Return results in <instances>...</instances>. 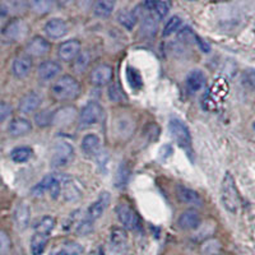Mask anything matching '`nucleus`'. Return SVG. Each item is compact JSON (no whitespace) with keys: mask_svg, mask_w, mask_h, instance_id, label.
<instances>
[{"mask_svg":"<svg viewBox=\"0 0 255 255\" xmlns=\"http://www.w3.org/2000/svg\"><path fill=\"white\" fill-rule=\"evenodd\" d=\"M81 93V84L74 77L64 74L59 77L51 86L52 97L58 101H72Z\"/></svg>","mask_w":255,"mask_h":255,"instance_id":"1","label":"nucleus"},{"mask_svg":"<svg viewBox=\"0 0 255 255\" xmlns=\"http://www.w3.org/2000/svg\"><path fill=\"white\" fill-rule=\"evenodd\" d=\"M221 202L230 213H236L240 209L241 199L236 181L231 172H226L221 184Z\"/></svg>","mask_w":255,"mask_h":255,"instance_id":"2","label":"nucleus"},{"mask_svg":"<svg viewBox=\"0 0 255 255\" xmlns=\"http://www.w3.org/2000/svg\"><path fill=\"white\" fill-rule=\"evenodd\" d=\"M74 158V149H73L72 144L68 142H58L54 147V154L51 158L52 167L61 168L67 167Z\"/></svg>","mask_w":255,"mask_h":255,"instance_id":"3","label":"nucleus"},{"mask_svg":"<svg viewBox=\"0 0 255 255\" xmlns=\"http://www.w3.org/2000/svg\"><path fill=\"white\" fill-rule=\"evenodd\" d=\"M168 129H170V133L180 147L184 148V149H190L191 135L185 123L181 122L180 119H176V118H172L168 123Z\"/></svg>","mask_w":255,"mask_h":255,"instance_id":"4","label":"nucleus"},{"mask_svg":"<svg viewBox=\"0 0 255 255\" xmlns=\"http://www.w3.org/2000/svg\"><path fill=\"white\" fill-rule=\"evenodd\" d=\"M104 118V109L96 101L88 102L79 113V124L82 127H92L101 122Z\"/></svg>","mask_w":255,"mask_h":255,"instance_id":"5","label":"nucleus"},{"mask_svg":"<svg viewBox=\"0 0 255 255\" xmlns=\"http://www.w3.org/2000/svg\"><path fill=\"white\" fill-rule=\"evenodd\" d=\"M128 245V232L124 227L114 226L109 236V248L115 255H122Z\"/></svg>","mask_w":255,"mask_h":255,"instance_id":"6","label":"nucleus"},{"mask_svg":"<svg viewBox=\"0 0 255 255\" xmlns=\"http://www.w3.org/2000/svg\"><path fill=\"white\" fill-rule=\"evenodd\" d=\"M1 33L8 41L15 42V41H20L26 37V35L28 33V27L22 19L14 18L4 26V28L1 29Z\"/></svg>","mask_w":255,"mask_h":255,"instance_id":"7","label":"nucleus"},{"mask_svg":"<svg viewBox=\"0 0 255 255\" xmlns=\"http://www.w3.org/2000/svg\"><path fill=\"white\" fill-rule=\"evenodd\" d=\"M28 5V0H0V17L14 19L26 12Z\"/></svg>","mask_w":255,"mask_h":255,"instance_id":"8","label":"nucleus"},{"mask_svg":"<svg viewBox=\"0 0 255 255\" xmlns=\"http://www.w3.org/2000/svg\"><path fill=\"white\" fill-rule=\"evenodd\" d=\"M116 216L125 230H136L139 227V217L135 212L125 203L116 206Z\"/></svg>","mask_w":255,"mask_h":255,"instance_id":"9","label":"nucleus"},{"mask_svg":"<svg viewBox=\"0 0 255 255\" xmlns=\"http://www.w3.org/2000/svg\"><path fill=\"white\" fill-rule=\"evenodd\" d=\"M81 49H82V45L78 40H67L64 41L63 44L59 46L58 50V55L59 59L64 63H69V61L76 60L77 58L81 54Z\"/></svg>","mask_w":255,"mask_h":255,"instance_id":"10","label":"nucleus"},{"mask_svg":"<svg viewBox=\"0 0 255 255\" xmlns=\"http://www.w3.org/2000/svg\"><path fill=\"white\" fill-rule=\"evenodd\" d=\"M111 202V195L109 191H102L101 194L99 195V198L88 207L87 211V216L86 217L90 218L91 221H96L99 220L102 215H104V212L108 209V207L110 206Z\"/></svg>","mask_w":255,"mask_h":255,"instance_id":"11","label":"nucleus"},{"mask_svg":"<svg viewBox=\"0 0 255 255\" xmlns=\"http://www.w3.org/2000/svg\"><path fill=\"white\" fill-rule=\"evenodd\" d=\"M114 70L108 64H100L91 72L90 81L96 87H102L105 84H109L113 79Z\"/></svg>","mask_w":255,"mask_h":255,"instance_id":"12","label":"nucleus"},{"mask_svg":"<svg viewBox=\"0 0 255 255\" xmlns=\"http://www.w3.org/2000/svg\"><path fill=\"white\" fill-rule=\"evenodd\" d=\"M179 227L185 231H191V230H197L202 223V216L197 209H186L180 215Z\"/></svg>","mask_w":255,"mask_h":255,"instance_id":"13","label":"nucleus"},{"mask_svg":"<svg viewBox=\"0 0 255 255\" xmlns=\"http://www.w3.org/2000/svg\"><path fill=\"white\" fill-rule=\"evenodd\" d=\"M26 51L27 55L40 58V56H44L46 54H49L50 42L46 38L41 37V36H36V37L32 38L28 44H27Z\"/></svg>","mask_w":255,"mask_h":255,"instance_id":"14","label":"nucleus"},{"mask_svg":"<svg viewBox=\"0 0 255 255\" xmlns=\"http://www.w3.org/2000/svg\"><path fill=\"white\" fill-rule=\"evenodd\" d=\"M32 70V59L29 55H19L13 60L12 72L15 78L23 79L28 77Z\"/></svg>","mask_w":255,"mask_h":255,"instance_id":"15","label":"nucleus"},{"mask_svg":"<svg viewBox=\"0 0 255 255\" xmlns=\"http://www.w3.org/2000/svg\"><path fill=\"white\" fill-rule=\"evenodd\" d=\"M61 72V65L58 61L45 60L38 65L37 74L41 81H51L58 77Z\"/></svg>","mask_w":255,"mask_h":255,"instance_id":"16","label":"nucleus"},{"mask_svg":"<svg viewBox=\"0 0 255 255\" xmlns=\"http://www.w3.org/2000/svg\"><path fill=\"white\" fill-rule=\"evenodd\" d=\"M68 32V24L65 20L60 19V18H52L45 24V33L49 36L50 38L58 40V38L64 37Z\"/></svg>","mask_w":255,"mask_h":255,"instance_id":"17","label":"nucleus"},{"mask_svg":"<svg viewBox=\"0 0 255 255\" xmlns=\"http://www.w3.org/2000/svg\"><path fill=\"white\" fill-rule=\"evenodd\" d=\"M176 195L177 199L184 204H188V206H194V207H200L203 206V200L202 197L198 194L197 191L193 190V189H189L186 186H177L176 188Z\"/></svg>","mask_w":255,"mask_h":255,"instance_id":"18","label":"nucleus"},{"mask_svg":"<svg viewBox=\"0 0 255 255\" xmlns=\"http://www.w3.org/2000/svg\"><path fill=\"white\" fill-rule=\"evenodd\" d=\"M61 194L67 202H77L81 198L82 190L72 177L61 180Z\"/></svg>","mask_w":255,"mask_h":255,"instance_id":"19","label":"nucleus"},{"mask_svg":"<svg viewBox=\"0 0 255 255\" xmlns=\"http://www.w3.org/2000/svg\"><path fill=\"white\" fill-rule=\"evenodd\" d=\"M186 88L190 92H198L202 88L206 87L207 84V77L202 70H191L186 77Z\"/></svg>","mask_w":255,"mask_h":255,"instance_id":"20","label":"nucleus"},{"mask_svg":"<svg viewBox=\"0 0 255 255\" xmlns=\"http://www.w3.org/2000/svg\"><path fill=\"white\" fill-rule=\"evenodd\" d=\"M41 105V97L36 92H29L24 95L19 101V109L20 113L23 114H32L35 113Z\"/></svg>","mask_w":255,"mask_h":255,"instance_id":"21","label":"nucleus"},{"mask_svg":"<svg viewBox=\"0 0 255 255\" xmlns=\"http://www.w3.org/2000/svg\"><path fill=\"white\" fill-rule=\"evenodd\" d=\"M76 115V108H73V106H64V108H60L59 110H56L54 113V122H52V124L59 125V127L69 125L74 120Z\"/></svg>","mask_w":255,"mask_h":255,"instance_id":"22","label":"nucleus"},{"mask_svg":"<svg viewBox=\"0 0 255 255\" xmlns=\"http://www.w3.org/2000/svg\"><path fill=\"white\" fill-rule=\"evenodd\" d=\"M32 130V124L29 120L24 118H15L10 122L8 127V131L13 136H22L28 134Z\"/></svg>","mask_w":255,"mask_h":255,"instance_id":"23","label":"nucleus"},{"mask_svg":"<svg viewBox=\"0 0 255 255\" xmlns=\"http://www.w3.org/2000/svg\"><path fill=\"white\" fill-rule=\"evenodd\" d=\"M100 148H101V140L97 134H87L82 139V151L87 156H96L100 152Z\"/></svg>","mask_w":255,"mask_h":255,"instance_id":"24","label":"nucleus"},{"mask_svg":"<svg viewBox=\"0 0 255 255\" xmlns=\"http://www.w3.org/2000/svg\"><path fill=\"white\" fill-rule=\"evenodd\" d=\"M115 0H96L93 3V14L99 18L110 17L114 12Z\"/></svg>","mask_w":255,"mask_h":255,"instance_id":"25","label":"nucleus"},{"mask_svg":"<svg viewBox=\"0 0 255 255\" xmlns=\"http://www.w3.org/2000/svg\"><path fill=\"white\" fill-rule=\"evenodd\" d=\"M142 23H140V31L145 37H153L158 29V19L151 14H143Z\"/></svg>","mask_w":255,"mask_h":255,"instance_id":"26","label":"nucleus"},{"mask_svg":"<svg viewBox=\"0 0 255 255\" xmlns=\"http://www.w3.org/2000/svg\"><path fill=\"white\" fill-rule=\"evenodd\" d=\"M29 218H31V213H29V208L26 203H19L15 208L14 212V221L17 223V226L19 230H24L28 227Z\"/></svg>","mask_w":255,"mask_h":255,"instance_id":"27","label":"nucleus"},{"mask_svg":"<svg viewBox=\"0 0 255 255\" xmlns=\"http://www.w3.org/2000/svg\"><path fill=\"white\" fill-rule=\"evenodd\" d=\"M130 175H131L130 166L128 165V163L123 162L122 165L119 166V168H118V171H116L115 179H114V185H115L118 189L125 188L128 181H129V179H130Z\"/></svg>","mask_w":255,"mask_h":255,"instance_id":"28","label":"nucleus"},{"mask_svg":"<svg viewBox=\"0 0 255 255\" xmlns=\"http://www.w3.org/2000/svg\"><path fill=\"white\" fill-rule=\"evenodd\" d=\"M49 243V235L38 234L36 232L31 239V254L32 255H41L45 252Z\"/></svg>","mask_w":255,"mask_h":255,"instance_id":"29","label":"nucleus"},{"mask_svg":"<svg viewBox=\"0 0 255 255\" xmlns=\"http://www.w3.org/2000/svg\"><path fill=\"white\" fill-rule=\"evenodd\" d=\"M33 157V149L31 147H17L10 152V158L17 163H23Z\"/></svg>","mask_w":255,"mask_h":255,"instance_id":"30","label":"nucleus"},{"mask_svg":"<svg viewBox=\"0 0 255 255\" xmlns=\"http://www.w3.org/2000/svg\"><path fill=\"white\" fill-rule=\"evenodd\" d=\"M54 229H55V220L51 216H44L35 225V231L44 235H50Z\"/></svg>","mask_w":255,"mask_h":255,"instance_id":"31","label":"nucleus"},{"mask_svg":"<svg viewBox=\"0 0 255 255\" xmlns=\"http://www.w3.org/2000/svg\"><path fill=\"white\" fill-rule=\"evenodd\" d=\"M138 15L135 14V12H130V10H122V12L118 14V20L123 27H125L127 29H133L135 23L138 22Z\"/></svg>","mask_w":255,"mask_h":255,"instance_id":"32","label":"nucleus"},{"mask_svg":"<svg viewBox=\"0 0 255 255\" xmlns=\"http://www.w3.org/2000/svg\"><path fill=\"white\" fill-rule=\"evenodd\" d=\"M127 81L128 83H129V86H130L133 90H140V88L143 87V79H142V76L139 74V72L135 69V68L133 67H128L127 68Z\"/></svg>","mask_w":255,"mask_h":255,"instance_id":"33","label":"nucleus"},{"mask_svg":"<svg viewBox=\"0 0 255 255\" xmlns=\"http://www.w3.org/2000/svg\"><path fill=\"white\" fill-rule=\"evenodd\" d=\"M55 1L58 0H28V4L38 14H46L51 10Z\"/></svg>","mask_w":255,"mask_h":255,"instance_id":"34","label":"nucleus"},{"mask_svg":"<svg viewBox=\"0 0 255 255\" xmlns=\"http://www.w3.org/2000/svg\"><path fill=\"white\" fill-rule=\"evenodd\" d=\"M52 122H54V113L50 110H42L35 115L36 125L40 128L50 127Z\"/></svg>","mask_w":255,"mask_h":255,"instance_id":"35","label":"nucleus"},{"mask_svg":"<svg viewBox=\"0 0 255 255\" xmlns=\"http://www.w3.org/2000/svg\"><path fill=\"white\" fill-rule=\"evenodd\" d=\"M83 254V248L81 244L74 243V241H69V243L64 244L60 252L58 255H82Z\"/></svg>","mask_w":255,"mask_h":255,"instance_id":"36","label":"nucleus"},{"mask_svg":"<svg viewBox=\"0 0 255 255\" xmlns=\"http://www.w3.org/2000/svg\"><path fill=\"white\" fill-rule=\"evenodd\" d=\"M197 37L198 36L195 35L190 27H184V28H181L177 32V38H179V41H181L183 44H197Z\"/></svg>","mask_w":255,"mask_h":255,"instance_id":"37","label":"nucleus"},{"mask_svg":"<svg viewBox=\"0 0 255 255\" xmlns=\"http://www.w3.org/2000/svg\"><path fill=\"white\" fill-rule=\"evenodd\" d=\"M181 23H183V20H181L180 17H176V15H175V17L170 18V19L167 20V23H166L165 28H163V36L167 37V36H171L172 33L179 31L180 27H181Z\"/></svg>","mask_w":255,"mask_h":255,"instance_id":"38","label":"nucleus"},{"mask_svg":"<svg viewBox=\"0 0 255 255\" xmlns=\"http://www.w3.org/2000/svg\"><path fill=\"white\" fill-rule=\"evenodd\" d=\"M56 175H47V176H45L44 179L41 180L40 183L37 184V185L33 188V190H32V193L33 194H36L37 197H40V195H42L46 190H49L50 185H51V183L54 181V179H55Z\"/></svg>","mask_w":255,"mask_h":255,"instance_id":"39","label":"nucleus"},{"mask_svg":"<svg viewBox=\"0 0 255 255\" xmlns=\"http://www.w3.org/2000/svg\"><path fill=\"white\" fill-rule=\"evenodd\" d=\"M109 99L113 102H122L125 100V93L118 83H111L109 86Z\"/></svg>","mask_w":255,"mask_h":255,"instance_id":"40","label":"nucleus"},{"mask_svg":"<svg viewBox=\"0 0 255 255\" xmlns=\"http://www.w3.org/2000/svg\"><path fill=\"white\" fill-rule=\"evenodd\" d=\"M12 249V241L4 230H0V255H8Z\"/></svg>","mask_w":255,"mask_h":255,"instance_id":"41","label":"nucleus"},{"mask_svg":"<svg viewBox=\"0 0 255 255\" xmlns=\"http://www.w3.org/2000/svg\"><path fill=\"white\" fill-rule=\"evenodd\" d=\"M92 231H93V221H91L90 218H84V220H82L76 227V232L78 234V235H82V236L90 235Z\"/></svg>","mask_w":255,"mask_h":255,"instance_id":"42","label":"nucleus"},{"mask_svg":"<svg viewBox=\"0 0 255 255\" xmlns=\"http://www.w3.org/2000/svg\"><path fill=\"white\" fill-rule=\"evenodd\" d=\"M220 243L216 240H206L202 245V252L204 255H217L220 250Z\"/></svg>","mask_w":255,"mask_h":255,"instance_id":"43","label":"nucleus"},{"mask_svg":"<svg viewBox=\"0 0 255 255\" xmlns=\"http://www.w3.org/2000/svg\"><path fill=\"white\" fill-rule=\"evenodd\" d=\"M61 180L63 179H60V177L56 175L54 181H52L51 185H50L49 190H47L50 193V195H51L52 199H58L59 195L61 194Z\"/></svg>","mask_w":255,"mask_h":255,"instance_id":"44","label":"nucleus"},{"mask_svg":"<svg viewBox=\"0 0 255 255\" xmlns=\"http://www.w3.org/2000/svg\"><path fill=\"white\" fill-rule=\"evenodd\" d=\"M244 83L253 91H255V69H248L244 73Z\"/></svg>","mask_w":255,"mask_h":255,"instance_id":"45","label":"nucleus"},{"mask_svg":"<svg viewBox=\"0 0 255 255\" xmlns=\"http://www.w3.org/2000/svg\"><path fill=\"white\" fill-rule=\"evenodd\" d=\"M12 115V106L4 101H0V122H4Z\"/></svg>","mask_w":255,"mask_h":255,"instance_id":"46","label":"nucleus"},{"mask_svg":"<svg viewBox=\"0 0 255 255\" xmlns=\"http://www.w3.org/2000/svg\"><path fill=\"white\" fill-rule=\"evenodd\" d=\"M87 65H88L87 54H84V55H81V54H79V56L77 58V64L74 65V67H76V69L78 70V72H83V70H86Z\"/></svg>","mask_w":255,"mask_h":255,"instance_id":"47","label":"nucleus"},{"mask_svg":"<svg viewBox=\"0 0 255 255\" xmlns=\"http://www.w3.org/2000/svg\"><path fill=\"white\" fill-rule=\"evenodd\" d=\"M197 45L200 47V49L203 50L204 52H208L209 51L208 44H206V42H204V41L199 37V36H198V37H197Z\"/></svg>","mask_w":255,"mask_h":255,"instance_id":"48","label":"nucleus"},{"mask_svg":"<svg viewBox=\"0 0 255 255\" xmlns=\"http://www.w3.org/2000/svg\"><path fill=\"white\" fill-rule=\"evenodd\" d=\"M253 130H254V133H255V122L253 123Z\"/></svg>","mask_w":255,"mask_h":255,"instance_id":"49","label":"nucleus"},{"mask_svg":"<svg viewBox=\"0 0 255 255\" xmlns=\"http://www.w3.org/2000/svg\"><path fill=\"white\" fill-rule=\"evenodd\" d=\"M189 1H197V0H189Z\"/></svg>","mask_w":255,"mask_h":255,"instance_id":"50","label":"nucleus"},{"mask_svg":"<svg viewBox=\"0 0 255 255\" xmlns=\"http://www.w3.org/2000/svg\"><path fill=\"white\" fill-rule=\"evenodd\" d=\"M217 255H220V254H217Z\"/></svg>","mask_w":255,"mask_h":255,"instance_id":"51","label":"nucleus"},{"mask_svg":"<svg viewBox=\"0 0 255 255\" xmlns=\"http://www.w3.org/2000/svg\"><path fill=\"white\" fill-rule=\"evenodd\" d=\"M122 255H124V254H122Z\"/></svg>","mask_w":255,"mask_h":255,"instance_id":"52","label":"nucleus"}]
</instances>
